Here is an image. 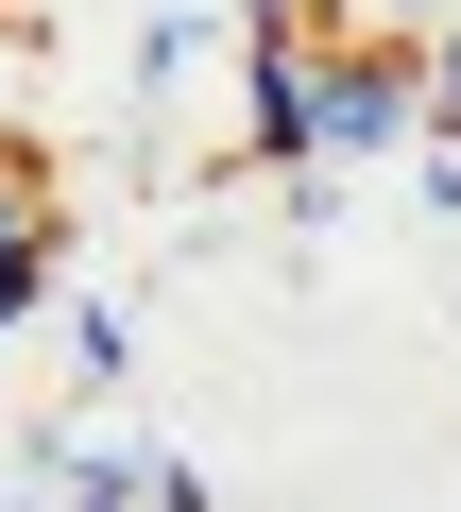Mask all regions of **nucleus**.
Instances as JSON below:
<instances>
[{"label": "nucleus", "instance_id": "obj_2", "mask_svg": "<svg viewBox=\"0 0 461 512\" xmlns=\"http://www.w3.org/2000/svg\"><path fill=\"white\" fill-rule=\"evenodd\" d=\"M427 120H461V35H444V52H427Z\"/></svg>", "mask_w": 461, "mask_h": 512}, {"label": "nucleus", "instance_id": "obj_1", "mask_svg": "<svg viewBox=\"0 0 461 512\" xmlns=\"http://www.w3.org/2000/svg\"><path fill=\"white\" fill-rule=\"evenodd\" d=\"M52 274H69V205H52V154H18V137H0V325H18V308H52Z\"/></svg>", "mask_w": 461, "mask_h": 512}]
</instances>
